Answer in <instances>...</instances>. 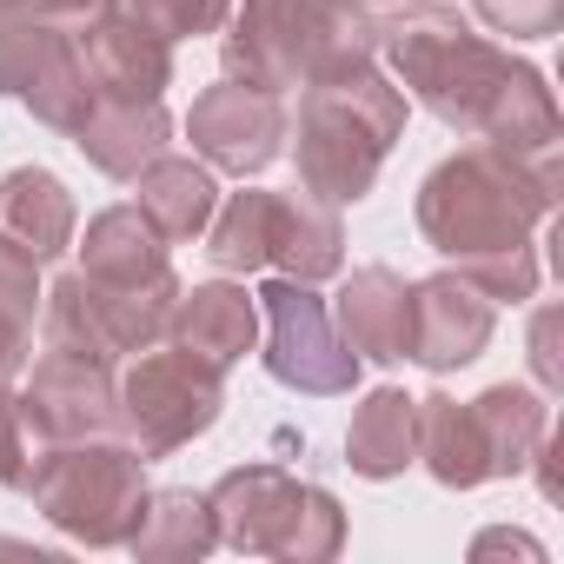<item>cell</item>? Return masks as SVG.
Masks as SVG:
<instances>
[{
    "label": "cell",
    "mask_w": 564,
    "mask_h": 564,
    "mask_svg": "<svg viewBox=\"0 0 564 564\" xmlns=\"http://www.w3.org/2000/svg\"><path fill=\"white\" fill-rule=\"evenodd\" d=\"M379 54L405 100H419L452 133H471L498 153H544L564 147V120L551 80L518 61L511 47L485 41L445 0H412L379 21Z\"/></svg>",
    "instance_id": "obj_1"
},
{
    "label": "cell",
    "mask_w": 564,
    "mask_h": 564,
    "mask_svg": "<svg viewBox=\"0 0 564 564\" xmlns=\"http://www.w3.org/2000/svg\"><path fill=\"white\" fill-rule=\"evenodd\" d=\"M564 199L557 147L544 153H498L485 140L445 153L412 199V219L438 259H452L491 306L538 300V226Z\"/></svg>",
    "instance_id": "obj_2"
},
{
    "label": "cell",
    "mask_w": 564,
    "mask_h": 564,
    "mask_svg": "<svg viewBox=\"0 0 564 564\" xmlns=\"http://www.w3.org/2000/svg\"><path fill=\"white\" fill-rule=\"evenodd\" d=\"M219 61L252 87H313L379 61V14L366 0H232Z\"/></svg>",
    "instance_id": "obj_3"
},
{
    "label": "cell",
    "mask_w": 564,
    "mask_h": 564,
    "mask_svg": "<svg viewBox=\"0 0 564 564\" xmlns=\"http://www.w3.org/2000/svg\"><path fill=\"white\" fill-rule=\"evenodd\" d=\"M300 186L326 206H359L379 186V166L405 140V94L392 74L352 67L339 80L300 87V120H286Z\"/></svg>",
    "instance_id": "obj_4"
},
{
    "label": "cell",
    "mask_w": 564,
    "mask_h": 564,
    "mask_svg": "<svg viewBox=\"0 0 564 564\" xmlns=\"http://www.w3.org/2000/svg\"><path fill=\"white\" fill-rule=\"evenodd\" d=\"M219 544L239 557H279V564H333L346 551V505L326 485L293 478L286 465H232L213 491Z\"/></svg>",
    "instance_id": "obj_5"
},
{
    "label": "cell",
    "mask_w": 564,
    "mask_h": 564,
    "mask_svg": "<svg viewBox=\"0 0 564 564\" xmlns=\"http://www.w3.org/2000/svg\"><path fill=\"white\" fill-rule=\"evenodd\" d=\"M147 458L107 432V438H74V445H54L41 458V471L28 478L21 498H34V511L74 538V544H94V551H120L147 511Z\"/></svg>",
    "instance_id": "obj_6"
},
{
    "label": "cell",
    "mask_w": 564,
    "mask_h": 564,
    "mask_svg": "<svg viewBox=\"0 0 564 564\" xmlns=\"http://www.w3.org/2000/svg\"><path fill=\"white\" fill-rule=\"evenodd\" d=\"M173 300H180V272H160L147 286H107V279H87L74 265L41 293V333L61 352H87V359L120 366V359L166 339Z\"/></svg>",
    "instance_id": "obj_7"
},
{
    "label": "cell",
    "mask_w": 564,
    "mask_h": 564,
    "mask_svg": "<svg viewBox=\"0 0 564 564\" xmlns=\"http://www.w3.org/2000/svg\"><path fill=\"white\" fill-rule=\"evenodd\" d=\"M219 412H226V372L193 359L173 339L133 352V366L120 372V438L147 465L173 458L193 438H206L219 425Z\"/></svg>",
    "instance_id": "obj_8"
},
{
    "label": "cell",
    "mask_w": 564,
    "mask_h": 564,
    "mask_svg": "<svg viewBox=\"0 0 564 564\" xmlns=\"http://www.w3.org/2000/svg\"><path fill=\"white\" fill-rule=\"evenodd\" d=\"M259 300V319H265V333H259V359H265V372L286 386V392H306V399H346L352 386H359V352L339 339V326H333V306L306 286V279H265V286L252 293Z\"/></svg>",
    "instance_id": "obj_9"
},
{
    "label": "cell",
    "mask_w": 564,
    "mask_h": 564,
    "mask_svg": "<svg viewBox=\"0 0 564 564\" xmlns=\"http://www.w3.org/2000/svg\"><path fill=\"white\" fill-rule=\"evenodd\" d=\"M286 94L272 87H252V80H213L193 113H186V140L193 153L213 166V173H232V180H252L265 173L279 153H286Z\"/></svg>",
    "instance_id": "obj_10"
},
{
    "label": "cell",
    "mask_w": 564,
    "mask_h": 564,
    "mask_svg": "<svg viewBox=\"0 0 564 564\" xmlns=\"http://www.w3.org/2000/svg\"><path fill=\"white\" fill-rule=\"evenodd\" d=\"M14 392H21V405H28V419L41 425L47 445H74V438L120 432V372L107 359L47 346L34 359V372H21Z\"/></svg>",
    "instance_id": "obj_11"
},
{
    "label": "cell",
    "mask_w": 564,
    "mask_h": 564,
    "mask_svg": "<svg viewBox=\"0 0 564 564\" xmlns=\"http://www.w3.org/2000/svg\"><path fill=\"white\" fill-rule=\"evenodd\" d=\"M491 326H498V306L458 265L412 279V352L405 359H419L425 372H458V366L485 359Z\"/></svg>",
    "instance_id": "obj_12"
},
{
    "label": "cell",
    "mask_w": 564,
    "mask_h": 564,
    "mask_svg": "<svg viewBox=\"0 0 564 564\" xmlns=\"http://www.w3.org/2000/svg\"><path fill=\"white\" fill-rule=\"evenodd\" d=\"M74 41H80L94 100H160L173 87V47L133 28L113 0H100L94 14L74 21Z\"/></svg>",
    "instance_id": "obj_13"
},
{
    "label": "cell",
    "mask_w": 564,
    "mask_h": 564,
    "mask_svg": "<svg viewBox=\"0 0 564 564\" xmlns=\"http://www.w3.org/2000/svg\"><path fill=\"white\" fill-rule=\"evenodd\" d=\"M339 339L359 352V366H399L412 352V279L392 265H352L333 300Z\"/></svg>",
    "instance_id": "obj_14"
},
{
    "label": "cell",
    "mask_w": 564,
    "mask_h": 564,
    "mask_svg": "<svg viewBox=\"0 0 564 564\" xmlns=\"http://www.w3.org/2000/svg\"><path fill=\"white\" fill-rule=\"evenodd\" d=\"M166 339L186 346L193 359L232 372L252 346H259V300L239 286V279H199V286H180L173 300V319H166Z\"/></svg>",
    "instance_id": "obj_15"
},
{
    "label": "cell",
    "mask_w": 564,
    "mask_h": 564,
    "mask_svg": "<svg viewBox=\"0 0 564 564\" xmlns=\"http://www.w3.org/2000/svg\"><path fill=\"white\" fill-rule=\"evenodd\" d=\"M265 265L286 272V279H339L346 272V226H339V206L313 199L306 186L293 193H272V219H265Z\"/></svg>",
    "instance_id": "obj_16"
},
{
    "label": "cell",
    "mask_w": 564,
    "mask_h": 564,
    "mask_svg": "<svg viewBox=\"0 0 564 564\" xmlns=\"http://www.w3.org/2000/svg\"><path fill=\"white\" fill-rule=\"evenodd\" d=\"M74 232H80V206L61 173H47V166L0 173V239L8 246H21L34 265H47L74 246Z\"/></svg>",
    "instance_id": "obj_17"
},
{
    "label": "cell",
    "mask_w": 564,
    "mask_h": 564,
    "mask_svg": "<svg viewBox=\"0 0 564 564\" xmlns=\"http://www.w3.org/2000/svg\"><path fill=\"white\" fill-rule=\"evenodd\" d=\"M74 147L87 153L94 173L133 180L147 160H160L173 147V120L160 100H94V113L74 127Z\"/></svg>",
    "instance_id": "obj_18"
},
{
    "label": "cell",
    "mask_w": 564,
    "mask_h": 564,
    "mask_svg": "<svg viewBox=\"0 0 564 564\" xmlns=\"http://www.w3.org/2000/svg\"><path fill=\"white\" fill-rule=\"evenodd\" d=\"M133 206L153 219V232H160L166 246H180V239H199V232H206V219H213V206H219V180H213L206 160L166 147L160 160H147V166L133 173Z\"/></svg>",
    "instance_id": "obj_19"
},
{
    "label": "cell",
    "mask_w": 564,
    "mask_h": 564,
    "mask_svg": "<svg viewBox=\"0 0 564 564\" xmlns=\"http://www.w3.org/2000/svg\"><path fill=\"white\" fill-rule=\"evenodd\" d=\"M346 465H352L359 478H372V485L405 478V465H419V399L399 392V386H372V392L352 405Z\"/></svg>",
    "instance_id": "obj_20"
},
{
    "label": "cell",
    "mask_w": 564,
    "mask_h": 564,
    "mask_svg": "<svg viewBox=\"0 0 564 564\" xmlns=\"http://www.w3.org/2000/svg\"><path fill=\"white\" fill-rule=\"evenodd\" d=\"M471 425H478V445H485V471L491 478H518L531 471L544 432H551V405L544 392L531 386H485L478 399H465Z\"/></svg>",
    "instance_id": "obj_21"
},
{
    "label": "cell",
    "mask_w": 564,
    "mask_h": 564,
    "mask_svg": "<svg viewBox=\"0 0 564 564\" xmlns=\"http://www.w3.org/2000/svg\"><path fill=\"white\" fill-rule=\"evenodd\" d=\"M80 272L107 279V286H147V279L173 272V259H166V239L153 232V219L140 206H107L80 232Z\"/></svg>",
    "instance_id": "obj_22"
},
{
    "label": "cell",
    "mask_w": 564,
    "mask_h": 564,
    "mask_svg": "<svg viewBox=\"0 0 564 564\" xmlns=\"http://www.w3.org/2000/svg\"><path fill=\"white\" fill-rule=\"evenodd\" d=\"M127 551L140 564H199V557H213L219 551V524H213L206 491H193V485L147 491V511H140Z\"/></svg>",
    "instance_id": "obj_23"
},
{
    "label": "cell",
    "mask_w": 564,
    "mask_h": 564,
    "mask_svg": "<svg viewBox=\"0 0 564 564\" xmlns=\"http://www.w3.org/2000/svg\"><path fill=\"white\" fill-rule=\"evenodd\" d=\"M419 465H425L445 491H478V485H491L478 425H471V412H465L452 392H425V399H419Z\"/></svg>",
    "instance_id": "obj_24"
},
{
    "label": "cell",
    "mask_w": 564,
    "mask_h": 564,
    "mask_svg": "<svg viewBox=\"0 0 564 564\" xmlns=\"http://www.w3.org/2000/svg\"><path fill=\"white\" fill-rule=\"evenodd\" d=\"M21 107H28L41 127L67 133V140H74V127L94 113V80H87V61H80L74 28L47 47V61H41V67H34V80L21 87Z\"/></svg>",
    "instance_id": "obj_25"
},
{
    "label": "cell",
    "mask_w": 564,
    "mask_h": 564,
    "mask_svg": "<svg viewBox=\"0 0 564 564\" xmlns=\"http://www.w3.org/2000/svg\"><path fill=\"white\" fill-rule=\"evenodd\" d=\"M34 319H41V265L0 239V392L21 386L34 359Z\"/></svg>",
    "instance_id": "obj_26"
},
{
    "label": "cell",
    "mask_w": 564,
    "mask_h": 564,
    "mask_svg": "<svg viewBox=\"0 0 564 564\" xmlns=\"http://www.w3.org/2000/svg\"><path fill=\"white\" fill-rule=\"evenodd\" d=\"M265 219H272V193L265 186H239L213 206L206 219V259L219 272H265Z\"/></svg>",
    "instance_id": "obj_27"
},
{
    "label": "cell",
    "mask_w": 564,
    "mask_h": 564,
    "mask_svg": "<svg viewBox=\"0 0 564 564\" xmlns=\"http://www.w3.org/2000/svg\"><path fill=\"white\" fill-rule=\"evenodd\" d=\"M67 28L74 21L61 14H0V100H21V87L34 80V67L47 61V47Z\"/></svg>",
    "instance_id": "obj_28"
},
{
    "label": "cell",
    "mask_w": 564,
    "mask_h": 564,
    "mask_svg": "<svg viewBox=\"0 0 564 564\" xmlns=\"http://www.w3.org/2000/svg\"><path fill=\"white\" fill-rule=\"evenodd\" d=\"M113 8H120L133 28H147L153 41L180 47V41L219 34V28H226V14H232V0H113Z\"/></svg>",
    "instance_id": "obj_29"
},
{
    "label": "cell",
    "mask_w": 564,
    "mask_h": 564,
    "mask_svg": "<svg viewBox=\"0 0 564 564\" xmlns=\"http://www.w3.org/2000/svg\"><path fill=\"white\" fill-rule=\"evenodd\" d=\"M471 14L505 41H551L564 28V0H471Z\"/></svg>",
    "instance_id": "obj_30"
},
{
    "label": "cell",
    "mask_w": 564,
    "mask_h": 564,
    "mask_svg": "<svg viewBox=\"0 0 564 564\" xmlns=\"http://www.w3.org/2000/svg\"><path fill=\"white\" fill-rule=\"evenodd\" d=\"M531 372H538L544 392L564 386V359H557V306H538V319H531Z\"/></svg>",
    "instance_id": "obj_31"
},
{
    "label": "cell",
    "mask_w": 564,
    "mask_h": 564,
    "mask_svg": "<svg viewBox=\"0 0 564 564\" xmlns=\"http://www.w3.org/2000/svg\"><path fill=\"white\" fill-rule=\"evenodd\" d=\"M485 551H518V557H544V544H538V538H524V531H478V538H471V557H485Z\"/></svg>",
    "instance_id": "obj_32"
},
{
    "label": "cell",
    "mask_w": 564,
    "mask_h": 564,
    "mask_svg": "<svg viewBox=\"0 0 564 564\" xmlns=\"http://www.w3.org/2000/svg\"><path fill=\"white\" fill-rule=\"evenodd\" d=\"M0 14H54V0H0Z\"/></svg>",
    "instance_id": "obj_33"
},
{
    "label": "cell",
    "mask_w": 564,
    "mask_h": 564,
    "mask_svg": "<svg viewBox=\"0 0 564 564\" xmlns=\"http://www.w3.org/2000/svg\"><path fill=\"white\" fill-rule=\"evenodd\" d=\"M94 8H100V0H54L61 21H80V14H94Z\"/></svg>",
    "instance_id": "obj_34"
},
{
    "label": "cell",
    "mask_w": 564,
    "mask_h": 564,
    "mask_svg": "<svg viewBox=\"0 0 564 564\" xmlns=\"http://www.w3.org/2000/svg\"><path fill=\"white\" fill-rule=\"evenodd\" d=\"M366 8H412V0H366Z\"/></svg>",
    "instance_id": "obj_35"
},
{
    "label": "cell",
    "mask_w": 564,
    "mask_h": 564,
    "mask_svg": "<svg viewBox=\"0 0 564 564\" xmlns=\"http://www.w3.org/2000/svg\"><path fill=\"white\" fill-rule=\"evenodd\" d=\"M0 399H8V392H0Z\"/></svg>",
    "instance_id": "obj_36"
}]
</instances>
